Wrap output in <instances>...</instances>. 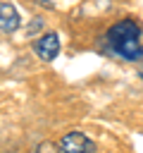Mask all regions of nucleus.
Segmentation results:
<instances>
[{
  "label": "nucleus",
  "instance_id": "obj_2",
  "mask_svg": "<svg viewBox=\"0 0 143 153\" xmlns=\"http://www.w3.org/2000/svg\"><path fill=\"white\" fill-rule=\"evenodd\" d=\"M60 153H95V143L83 131H69L60 139Z\"/></svg>",
  "mask_w": 143,
  "mask_h": 153
},
{
  "label": "nucleus",
  "instance_id": "obj_1",
  "mask_svg": "<svg viewBox=\"0 0 143 153\" xmlns=\"http://www.w3.org/2000/svg\"><path fill=\"white\" fill-rule=\"evenodd\" d=\"M141 36H143L141 26L133 19H124V22H117L114 26L107 29V33L102 36V48L117 60L136 62L143 57Z\"/></svg>",
  "mask_w": 143,
  "mask_h": 153
},
{
  "label": "nucleus",
  "instance_id": "obj_3",
  "mask_svg": "<svg viewBox=\"0 0 143 153\" xmlns=\"http://www.w3.org/2000/svg\"><path fill=\"white\" fill-rule=\"evenodd\" d=\"M33 50H36V55H38L41 60H45V62L55 60V57H57V53H60V36H57L55 31L43 33V36L33 43Z\"/></svg>",
  "mask_w": 143,
  "mask_h": 153
},
{
  "label": "nucleus",
  "instance_id": "obj_4",
  "mask_svg": "<svg viewBox=\"0 0 143 153\" xmlns=\"http://www.w3.org/2000/svg\"><path fill=\"white\" fill-rule=\"evenodd\" d=\"M0 29H2L5 36L14 33V31L19 29V14H17L14 5H10L7 0L0 2Z\"/></svg>",
  "mask_w": 143,
  "mask_h": 153
},
{
  "label": "nucleus",
  "instance_id": "obj_5",
  "mask_svg": "<svg viewBox=\"0 0 143 153\" xmlns=\"http://www.w3.org/2000/svg\"><path fill=\"white\" fill-rule=\"evenodd\" d=\"M33 153H57V148H55L52 143H41V146H36Z\"/></svg>",
  "mask_w": 143,
  "mask_h": 153
}]
</instances>
